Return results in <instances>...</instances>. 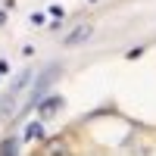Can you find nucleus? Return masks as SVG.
Here are the masks:
<instances>
[{
    "label": "nucleus",
    "mask_w": 156,
    "mask_h": 156,
    "mask_svg": "<svg viewBox=\"0 0 156 156\" xmlns=\"http://www.w3.org/2000/svg\"><path fill=\"white\" fill-rule=\"evenodd\" d=\"M50 16H53V19H62V16H66V9H62V6H50Z\"/></svg>",
    "instance_id": "obj_8"
},
{
    "label": "nucleus",
    "mask_w": 156,
    "mask_h": 156,
    "mask_svg": "<svg viewBox=\"0 0 156 156\" xmlns=\"http://www.w3.org/2000/svg\"><path fill=\"white\" fill-rule=\"evenodd\" d=\"M0 156H19V144H16V137L0 140Z\"/></svg>",
    "instance_id": "obj_7"
},
{
    "label": "nucleus",
    "mask_w": 156,
    "mask_h": 156,
    "mask_svg": "<svg viewBox=\"0 0 156 156\" xmlns=\"http://www.w3.org/2000/svg\"><path fill=\"white\" fill-rule=\"evenodd\" d=\"M56 109H62V97H47V100H41V106H37V112H41L44 119L56 115Z\"/></svg>",
    "instance_id": "obj_3"
},
{
    "label": "nucleus",
    "mask_w": 156,
    "mask_h": 156,
    "mask_svg": "<svg viewBox=\"0 0 156 156\" xmlns=\"http://www.w3.org/2000/svg\"><path fill=\"white\" fill-rule=\"evenodd\" d=\"M59 75V66H47L41 75H37V81L31 84V94H28V100H25V106H22V112H28V109H34L37 103L44 100V94H47V87L53 84V78Z\"/></svg>",
    "instance_id": "obj_1"
},
{
    "label": "nucleus",
    "mask_w": 156,
    "mask_h": 156,
    "mask_svg": "<svg viewBox=\"0 0 156 156\" xmlns=\"http://www.w3.org/2000/svg\"><path fill=\"white\" fill-rule=\"evenodd\" d=\"M28 81H31V69H22V72L16 75V81H12V87L6 90V97H3V103H0V109H3V112H6L9 106H12V100H16V97L22 94V90H25V84H28Z\"/></svg>",
    "instance_id": "obj_2"
},
{
    "label": "nucleus",
    "mask_w": 156,
    "mask_h": 156,
    "mask_svg": "<svg viewBox=\"0 0 156 156\" xmlns=\"http://www.w3.org/2000/svg\"><path fill=\"white\" fill-rule=\"evenodd\" d=\"M87 37H90V25H78V28L66 37V44L69 47H75V44H81V41H87Z\"/></svg>",
    "instance_id": "obj_5"
},
{
    "label": "nucleus",
    "mask_w": 156,
    "mask_h": 156,
    "mask_svg": "<svg viewBox=\"0 0 156 156\" xmlns=\"http://www.w3.org/2000/svg\"><path fill=\"white\" fill-rule=\"evenodd\" d=\"M44 156H69V147L62 144V137H53V140H47Z\"/></svg>",
    "instance_id": "obj_4"
},
{
    "label": "nucleus",
    "mask_w": 156,
    "mask_h": 156,
    "mask_svg": "<svg viewBox=\"0 0 156 156\" xmlns=\"http://www.w3.org/2000/svg\"><path fill=\"white\" fill-rule=\"evenodd\" d=\"M44 137V125L41 122H28L25 125V140H41Z\"/></svg>",
    "instance_id": "obj_6"
}]
</instances>
